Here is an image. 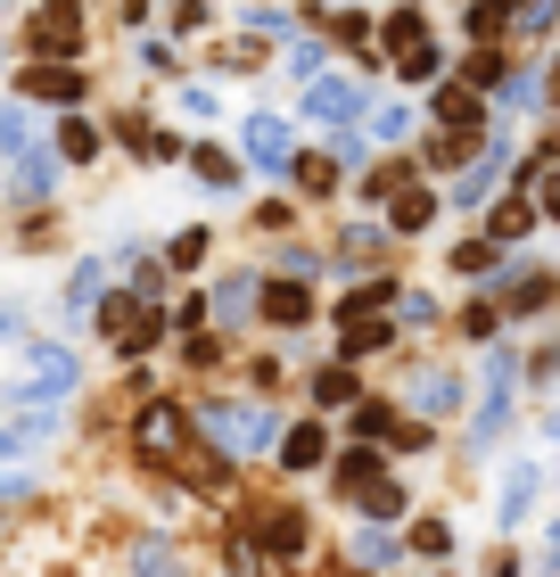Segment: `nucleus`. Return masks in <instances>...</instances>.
Listing matches in <instances>:
<instances>
[{"label": "nucleus", "mask_w": 560, "mask_h": 577, "mask_svg": "<svg viewBox=\"0 0 560 577\" xmlns=\"http://www.w3.org/2000/svg\"><path fill=\"white\" fill-rule=\"evenodd\" d=\"M321 454H330V437H321V421H297V429H289V437H280V462H289V470H314Z\"/></svg>", "instance_id": "14"}, {"label": "nucleus", "mask_w": 560, "mask_h": 577, "mask_svg": "<svg viewBox=\"0 0 560 577\" xmlns=\"http://www.w3.org/2000/svg\"><path fill=\"white\" fill-rule=\"evenodd\" d=\"M388 305H395V289H388V280H363L355 298L338 305V330H346V338H355V330H379V314H388Z\"/></svg>", "instance_id": "6"}, {"label": "nucleus", "mask_w": 560, "mask_h": 577, "mask_svg": "<svg viewBox=\"0 0 560 577\" xmlns=\"http://www.w3.org/2000/svg\"><path fill=\"white\" fill-rule=\"evenodd\" d=\"M9 330H17V322H9V314H0V338H9Z\"/></svg>", "instance_id": "41"}, {"label": "nucleus", "mask_w": 560, "mask_h": 577, "mask_svg": "<svg viewBox=\"0 0 560 577\" xmlns=\"http://www.w3.org/2000/svg\"><path fill=\"white\" fill-rule=\"evenodd\" d=\"M395 75H404V83H429V75H437V50H412V58H395Z\"/></svg>", "instance_id": "32"}, {"label": "nucleus", "mask_w": 560, "mask_h": 577, "mask_svg": "<svg viewBox=\"0 0 560 577\" xmlns=\"http://www.w3.org/2000/svg\"><path fill=\"white\" fill-rule=\"evenodd\" d=\"M486 264H495V240H462V248H453V273H486ZM486 280H495V273H486Z\"/></svg>", "instance_id": "28"}, {"label": "nucleus", "mask_w": 560, "mask_h": 577, "mask_svg": "<svg viewBox=\"0 0 560 577\" xmlns=\"http://www.w3.org/2000/svg\"><path fill=\"white\" fill-rule=\"evenodd\" d=\"M206 256V231H182V240H173V264H182V273H190V264H198Z\"/></svg>", "instance_id": "39"}, {"label": "nucleus", "mask_w": 560, "mask_h": 577, "mask_svg": "<svg viewBox=\"0 0 560 577\" xmlns=\"http://www.w3.org/2000/svg\"><path fill=\"white\" fill-rule=\"evenodd\" d=\"M66 388H75V354H66V347H34V354H25V396H17V405L58 412Z\"/></svg>", "instance_id": "2"}, {"label": "nucleus", "mask_w": 560, "mask_h": 577, "mask_svg": "<svg viewBox=\"0 0 560 577\" xmlns=\"http://www.w3.org/2000/svg\"><path fill=\"white\" fill-rule=\"evenodd\" d=\"M404 405L412 412H429V421H446L453 405H462V380L446 372V363H429V372H412V388H404Z\"/></svg>", "instance_id": "4"}, {"label": "nucleus", "mask_w": 560, "mask_h": 577, "mask_svg": "<svg viewBox=\"0 0 560 577\" xmlns=\"http://www.w3.org/2000/svg\"><path fill=\"white\" fill-rule=\"evenodd\" d=\"M503 396H511V354H495V363H486V405H478V446L503 429Z\"/></svg>", "instance_id": "9"}, {"label": "nucleus", "mask_w": 560, "mask_h": 577, "mask_svg": "<svg viewBox=\"0 0 560 577\" xmlns=\"http://www.w3.org/2000/svg\"><path fill=\"white\" fill-rule=\"evenodd\" d=\"M264 544H272V553H297V544H305V520H297V512H272V537H264Z\"/></svg>", "instance_id": "27"}, {"label": "nucleus", "mask_w": 560, "mask_h": 577, "mask_svg": "<svg viewBox=\"0 0 560 577\" xmlns=\"http://www.w3.org/2000/svg\"><path fill=\"white\" fill-rule=\"evenodd\" d=\"M395 429H404V421H388V405H363L355 412V437H395Z\"/></svg>", "instance_id": "30"}, {"label": "nucleus", "mask_w": 560, "mask_h": 577, "mask_svg": "<svg viewBox=\"0 0 560 577\" xmlns=\"http://www.w3.org/2000/svg\"><path fill=\"white\" fill-rule=\"evenodd\" d=\"M198 429L215 437V446L231 454V462H256L264 446L280 437V421H272V405H231V396H215V405H198Z\"/></svg>", "instance_id": "1"}, {"label": "nucleus", "mask_w": 560, "mask_h": 577, "mask_svg": "<svg viewBox=\"0 0 560 577\" xmlns=\"http://www.w3.org/2000/svg\"><path fill=\"white\" fill-rule=\"evenodd\" d=\"M99 330H108L115 354H141L157 338V314H149V305H132V298H108V305H99Z\"/></svg>", "instance_id": "3"}, {"label": "nucleus", "mask_w": 560, "mask_h": 577, "mask_svg": "<svg viewBox=\"0 0 560 577\" xmlns=\"http://www.w3.org/2000/svg\"><path fill=\"white\" fill-rule=\"evenodd\" d=\"M552 561H560V544H552Z\"/></svg>", "instance_id": "43"}, {"label": "nucleus", "mask_w": 560, "mask_h": 577, "mask_svg": "<svg viewBox=\"0 0 560 577\" xmlns=\"http://www.w3.org/2000/svg\"><path fill=\"white\" fill-rule=\"evenodd\" d=\"M58 149H66V157H75V166H83V157H99V132L66 116V124H58Z\"/></svg>", "instance_id": "25"}, {"label": "nucleus", "mask_w": 560, "mask_h": 577, "mask_svg": "<svg viewBox=\"0 0 560 577\" xmlns=\"http://www.w3.org/2000/svg\"><path fill=\"white\" fill-rule=\"evenodd\" d=\"M132 577H182V553H173V537H141V553H132Z\"/></svg>", "instance_id": "17"}, {"label": "nucleus", "mask_w": 560, "mask_h": 577, "mask_svg": "<svg viewBox=\"0 0 560 577\" xmlns=\"http://www.w3.org/2000/svg\"><path fill=\"white\" fill-rule=\"evenodd\" d=\"M66 298H75V305H108V298H99V264H83V273H75V289H66Z\"/></svg>", "instance_id": "35"}, {"label": "nucleus", "mask_w": 560, "mask_h": 577, "mask_svg": "<svg viewBox=\"0 0 560 577\" xmlns=\"http://www.w3.org/2000/svg\"><path fill=\"white\" fill-rule=\"evenodd\" d=\"M355 503L372 512V528H379V520H404V486H395V479H372V486H363Z\"/></svg>", "instance_id": "19"}, {"label": "nucleus", "mask_w": 560, "mask_h": 577, "mask_svg": "<svg viewBox=\"0 0 560 577\" xmlns=\"http://www.w3.org/2000/svg\"><path fill=\"white\" fill-rule=\"evenodd\" d=\"M132 446L149 454V462H166V454L182 446V405H149L141 421H132Z\"/></svg>", "instance_id": "5"}, {"label": "nucleus", "mask_w": 560, "mask_h": 577, "mask_svg": "<svg viewBox=\"0 0 560 577\" xmlns=\"http://www.w3.org/2000/svg\"><path fill=\"white\" fill-rule=\"evenodd\" d=\"M34 486V470H25V437L17 429H0V495H25Z\"/></svg>", "instance_id": "16"}, {"label": "nucleus", "mask_w": 560, "mask_h": 577, "mask_svg": "<svg viewBox=\"0 0 560 577\" xmlns=\"http://www.w3.org/2000/svg\"><path fill=\"white\" fill-rule=\"evenodd\" d=\"M215 314H223V322H247V314H256V280H223Z\"/></svg>", "instance_id": "23"}, {"label": "nucleus", "mask_w": 560, "mask_h": 577, "mask_svg": "<svg viewBox=\"0 0 560 577\" xmlns=\"http://www.w3.org/2000/svg\"><path fill=\"white\" fill-rule=\"evenodd\" d=\"M305 108H314L321 124H346V116L363 108V92H355V83H346V75H321L314 92H305Z\"/></svg>", "instance_id": "8"}, {"label": "nucleus", "mask_w": 560, "mask_h": 577, "mask_svg": "<svg viewBox=\"0 0 560 577\" xmlns=\"http://www.w3.org/2000/svg\"><path fill=\"white\" fill-rule=\"evenodd\" d=\"M17 190H25V199H41V190H50V157H25V166H17Z\"/></svg>", "instance_id": "31"}, {"label": "nucleus", "mask_w": 560, "mask_h": 577, "mask_svg": "<svg viewBox=\"0 0 560 577\" xmlns=\"http://www.w3.org/2000/svg\"><path fill=\"white\" fill-rule=\"evenodd\" d=\"M503 25H511L503 9H470V34H478V41H495V34H503Z\"/></svg>", "instance_id": "36"}, {"label": "nucleus", "mask_w": 560, "mask_h": 577, "mask_svg": "<svg viewBox=\"0 0 560 577\" xmlns=\"http://www.w3.org/2000/svg\"><path fill=\"white\" fill-rule=\"evenodd\" d=\"M437 116H446V132H478V92H437Z\"/></svg>", "instance_id": "20"}, {"label": "nucleus", "mask_w": 560, "mask_h": 577, "mask_svg": "<svg viewBox=\"0 0 560 577\" xmlns=\"http://www.w3.org/2000/svg\"><path fill=\"white\" fill-rule=\"evenodd\" d=\"M429 215H437V199H429V190H404V199H395V231H421Z\"/></svg>", "instance_id": "24"}, {"label": "nucleus", "mask_w": 560, "mask_h": 577, "mask_svg": "<svg viewBox=\"0 0 560 577\" xmlns=\"http://www.w3.org/2000/svg\"><path fill=\"white\" fill-rule=\"evenodd\" d=\"M314 405H355V372H346V363L314 372Z\"/></svg>", "instance_id": "21"}, {"label": "nucleus", "mask_w": 560, "mask_h": 577, "mask_svg": "<svg viewBox=\"0 0 560 577\" xmlns=\"http://www.w3.org/2000/svg\"><path fill=\"white\" fill-rule=\"evenodd\" d=\"M247 157H256V166H297L289 124H280V116H247Z\"/></svg>", "instance_id": "7"}, {"label": "nucleus", "mask_w": 560, "mask_h": 577, "mask_svg": "<svg viewBox=\"0 0 560 577\" xmlns=\"http://www.w3.org/2000/svg\"><path fill=\"white\" fill-rule=\"evenodd\" d=\"M25 92L66 108V99H83V75H75V67H50V58H41V67H25Z\"/></svg>", "instance_id": "10"}, {"label": "nucleus", "mask_w": 560, "mask_h": 577, "mask_svg": "<svg viewBox=\"0 0 560 577\" xmlns=\"http://www.w3.org/2000/svg\"><path fill=\"white\" fill-rule=\"evenodd\" d=\"M527 503H536V462H520V470L503 479V503H495V512H503V528L527 520Z\"/></svg>", "instance_id": "15"}, {"label": "nucleus", "mask_w": 560, "mask_h": 577, "mask_svg": "<svg viewBox=\"0 0 560 577\" xmlns=\"http://www.w3.org/2000/svg\"><path fill=\"white\" fill-rule=\"evenodd\" d=\"M190 166H198V182H215V190H231V182H240V166H231V157L215 149V141H190Z\"/></svg>", "instance_id": "18"}, {"label": "nucleus", "mask_w": 560, "mask_h": 577, "mask_svg": "<svg viewBox=\"0 0 560 577\" xmlns=\"http://www.w3.org/2000/svg\"><path fill=\"white\" fill-rule=\"evenodd\" d=\"M552 437H560V412H552Z\"/></svg>", "instance_id": "42"}, {"label": "nucleus", "mask_w": 560, "mask_h": 577, "mask_svg": "<svg viewBox=\"0 0 560 577\" xmlns=\"http://www.w3.org/2000/svg\"><path fill=\"white\" fill-rule=\"evenodd\" d=\"M355 561H372V569H379V561H395V537H388V528H363V537H355Z\"/></svg>", "instance_id": "29"}, {"label": "nucleus", "mask_w": 560, "mask_h": 577, "mask_svg": "<svg viewBox=\"0 0 560 577\" xmlns=\"http://www.w3.org/2000/svg\"><path fill=\"white\" fill-rule=\"evenodd\" d=\"M536 199H544V215H560V173H544V190H536Z\"/></svg>", "instance_id": "40"}, {"label": "nucleus", "mask_w": 560, "mask_h": 577, "mask_svg": "<svg viewBox=\"0 0 560 577\" xmlns=\"http://www.w3.org/2000/svg\"><path fill=\"white\" fill-rule=\"evenodd\" d=\"M404 173H412V166H404V157H388V166H379V173H372V199H388V190H395V182H404Z\"/></svg>", "instance_id": "38"}, {"label": "nucleus", "mask_w": 560, "mask_h": 577, "mask_svg": "<svg viewBox=\"0 0 560 577\" xmlns=\"http://www.w3.org/2000/svg\"><path fill=\"white\" fill-rule=\"evenodd\" d=\"M34 141H25V108H0V157H25Z\"/></svg>", "instance_id": "26"}, {"label": "nucleus", "mask_w": 560, "mask_h": 577, "mask_svg": "<svg viewBox=\"0 0 560 577\" xmlns=\"http://www.w3.org/2000/svg\"><path fill=\"white\" fill-rule=\"evenodd\" d=\"M34 41L50 50V67H58V58L83 41V17H66V9H41V17H34Z\"/></svg>", "instance_id": "11"}, {"label": "nucleus", "mask_w": 560, "mask_h": 577, "mask_svg": "<svg viewBox=\"0 0 560 577\" xmlns=\"http://www.w3.org/2000/svg\"><path fill=\"white\" fill-rule=\"evenodd\" d=\"M412 544H421V553H446L453 528H446V520H421V528H412Z\"/></svg>", "instance_id": "33"}, {"label": "nucleus", "mask_w": 560, "mask_h": 577, "mask_svg": "<svg viewBox=\"0 0 560 577\" xmlns=\"http://www.w3.org/2000/svg\"><path fill=\"white\" fill-rule=\"evenodd\" d=\"M379 41H388L395 58H412V50H429V17H421V9H395V17L379 25Z\"/></svg>", "instance_id": "13"}, {"label": "nucleus", "mask_w": 560, "mask_h": 577, "mask_svg": "<svg viewBox=\"0 0 560 577\" xmlns=\"http://www.w3.org/2000/svg\"><path fill=\"white\" fill-rule=\"evenodd\" d=\"M404 124H412L404 108H379V116H372V141H404Z\"/></svg>", "instance_id": "34"}, {"label": "nucleus", "mask_w": 560, "mask_h": 577, "mask_svg": "<svg viewBox=\"0 0 560 577\" xmlns=\"http://www.w3.org/2000/svg\"><path fill=\"white\" fill-rule=\"evenodd\" d=\"M486 182H495V149H486V157H478V166H470V173H462V199H478V190H486Z\"/></svg>", "instance_id": "37"}, {"label": "nucleus", "mask_w": 560, "mask_h": 577, "mask_svg": "<svg viewBox=\"0 0 560 577\" xmlns=\"http://www.w3.org/2000/svg\"><path fill=\"white\" fill-rule=\"evenodd\" d=\"M527 224H536V206H527V199H520V190H511V199H503V206H495V240H520V231H527Z\"/></svg>", "instance_id": "22"}, {"label": "nucleus", "mask_w": 560, "mask_h": 577, "mask_svg": "<svg viewBox=\"0 0 560 577\" xmlns=\"http://www.w3.org/2000/svg\"><path fill=\"white\" fill-rule=\"evenodd\" d=\"M264 314H272L280 330H297V322L314 314V298H305V280H272V289H264Z\"/></svg>", "instance_id": "12"}]
</instances>
